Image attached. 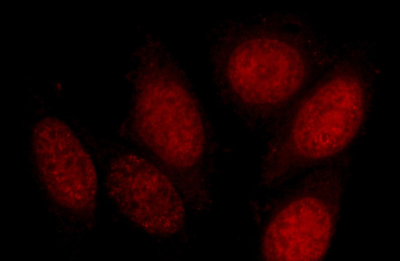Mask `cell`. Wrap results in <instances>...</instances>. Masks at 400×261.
<instances>
[{"label": "cell", "instance_id": "cell-1", "mask_svg": "<svg viewBox=\"0 0 400 261\" xmlns=\"http://www.w3.org/2000/svg\"><path fill=\"white\" fill-rule=\"evenodd\" d=\"M351 94L314 97L296 122L294 138L302 150L312 157L333 154L353 138L362 122L360 102Z\"/></svg>", "mask_w": 400, "mask_h": 261}]
</instances>
